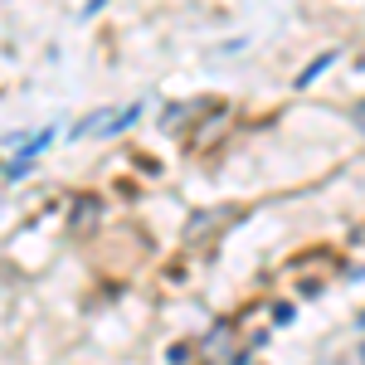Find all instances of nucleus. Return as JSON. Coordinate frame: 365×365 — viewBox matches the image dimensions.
Segmentation results:
<instances>
[{
  "label": "nucleus",
  "mask_w": 365,
  "mask_h": 365,
  "mask_svg": "<svg viewBox=\"0 0 365 365\" xmlns=\"http://www.w3.org/2000/svg\"><path fill=\"white\" fill-rule=\"evenodd\" d=\"M25 170H29V161H10V166H5V180H20Z\"/></svg>",
  "instance_id": "1"
},
{
  "label": "nucleus",
  "mask_w": 365,
  "mask_h": 365,
  "mask_svg": "<svg viewBox=\"0 0 365 365\" xmlns=\"http://www.w3.org/2000/svg\"><path fill=\"white\" fill-rule=\"evenodd\" d=\"M361 327H365V312H361Z\"/></svg>",
  "instance_id": "2"
}]
</instances>
